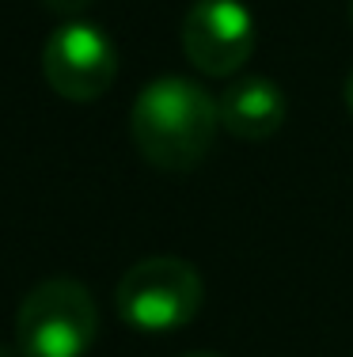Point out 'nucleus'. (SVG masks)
Listing matches in <instances>:
<instances>
[{
    "mask_svg": "<svg viewBox=\"0 0 353 357\" xmlns=\"http://www.w3.org/2000/svg\"><path fill=\"white\" fill-rule=\"evenodd\" d=\"M201 301H205L201 274L175 255H152L133 262L114 293L118 316L145 335H167L187 327L198 316Z\"/></svg>",
    "mask_w": 353,
    "mask_h": 357,
    "instance_id": "obj_3",
    "label": "nucleus"
},
{
    "mask_svg": "<svg viewBox=\"0 0 353 357\" xmlns=\"http://www.w3.org/2000/svg\"><path fill=\"white\" fill-rule=\"evenodd\" d=\"M187 357H221V354H187Z\"/></svg>",
    "mask_w": 353,
    "mask_h": 357,
    "instance_id": "obj_9",
    "label": "nucleus"
},
{
    "mask_svg": "<svg viewBox=\"0 0 353 357\" xmlns=\"http://www.w3.org/2000/svg\"><path fill=\"white\" fill-rule=\"evenodd\" d=\"M42 4H46L49 12H57V15H77V12H84V8H91L95 0H42Z\"/></svg>",
    "mask_w": 353,
    "mask_h": 357,
    "instance_id": "obj_7",
    "label": "nucleus"
},
{
    "mask_svg": "<svg viewBox=\"0 0 353 357\" xmlns=\"http://www.w3.org/2000/svg\"><path fill=\"white\" fill-rule=\"evenodd\" d=\"M42 76L69 103H95L118 76V50L95 23L65 20L42 46Z\"/></svg>",
    "mask_w": 353,
    "mask_h": 357,
    "instance_id": "obj_4",
    "label": "nucleus"
},
{
    "mask_svg": "<svg viewBox=\"0 0 353 357\" xmlns=\"http://www.w3.org/2000/svg\"><path fill=\"white\" fill-rule=\"evenodd\" d=\"M221 130H228L240 141H266L285 126L289 99L270 76H243L217 99Z\"/></svg>",
    "mask_w": 353,
    "mask_h": 357,
    "instance_id": "obj_6",
    "label": "nucleus"
},
{
    "mask_svg": "<svg viewBox=\"0 0 353 357\" xmlns=\"http://www.w3.org/2000/svg\"><path fill=\"white\" fill-rule=\"evenodd\" d=\"M350 23H353V0H350Z\"/></svg>",
    "mask_w": 353,
    "mask_h": 357,
    "instance_id": "obj_10",
    "label": "nucleus"
},
{
    "mask_svg": "<svg viewBox=\"0 0 353 357\" xmlns=\"http://www.w3.org/2000/svg\"><path fill=\"white\" fill-rule=\"evenodd\" d=\"M255 15L243 0H194L182 20V54L205 76H232L255 54Z\"/></svg>",
    "mask_w": 353,
    "mask_h": 357,
    "instance_id": "obj_5",
    "label": "nucleus"
},
{
    "mask_svg": "<svg viewBox=\"0 0 353 357\" xmlns=\"http://www.w3.org/2000/svg\"><path fill=\"white\" fill-rule=\"evenodd\" d=\"M342 96H346V110H350V118H353V73L346 76V91H342Z\"/></svg>",
    "mask_w": 353,
    "mask_h": 357,
    "instance_id": "obj_8",
    "label": "nucleus"
},
{
    "mask_svg": "<svg viewBox=\"0 0 353 357\" xmlns=\"http://www.w3.org/2000/svg\"><path fill=\"white\" fill-rule=\"evenodd\" d=\"M221 130V110L205 88L187 76L145 84L130 107V137L159 172H194Z\"/></svg>",
    "mask_w": 353,
    "mask_h": 357,
    "instance_id": "obj_1",
    "label": "nucleus"
},
{
    "mask_svg": "<svg viewBox=\"0 0 353 357\" xmlns=\"http://www.w3.org/2000/svg\"><path fill=\"white\" fill-rule=\"evenodd\" d=\"M99 308L72 278H49L23 296L15 312L19 357H84L95 342Z\"/></svg>",
    "mask_w": 353,
    "mask_h": 357,
    "instance_id": "obj_2",
    "label": "nucleus"
}]
</instances>
